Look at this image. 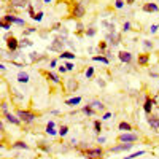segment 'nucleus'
Returning a JSON list of instances; mask_svg holds the SVG:
<instances>
[{
  "instance_id": "79ce46f5",
  "label": "nucleus",
  "mask_w": 159,
  "mask_h": 159,
  "mask_svg": "<svg viewBox=\"0 0 159 159\" xmlns=\"http://www.w3.org/2000/svg\"><path fill=\"white\" fill-rule=\"evenodd\" d=\"M43 19V11H38L37 13V16H35V19L34 21H37V22H40V21H42Z\"/></svg>"
},
{
  "instance_id": "aec40b11",
  "label": "nucleus",
  "mask_w": 159,
  "mask_h": 159,
  "mask_svg": "<svg viewBox=\"0 0 159 159\" xmlns=\"http://www.w3.org/2000/svg\"><path fill=\"white\" fill-rule=\"evenodd\" d=\"M89 105H91L94 110H97V111H103V110H105V105H103L100 100H92V102H89Z\"/></svg>"
},
{
  "instance_id": "09e8293b",
  "label": "nucleus",
  "mask_w": 159,
  "mask_h": 159,
  "mask_svg": "<svg viewBox=\"0 0 159 159\" xmlns=\"http://www.w3.org/2000/svg\"><path fill=\"white\" fill-rule=\"evenodd\" d=\"M110 118H111V113H110V111L103 113V116H102V119H103V121H107V119H110Z\"/></svg>"
},
{
  "instance_id": "2eb2a0df",
  "label": "nucleus",
  "mask_w": 159,
  "mask_h": 159,
  "mask_svg": "<svg viewBox=\"0 0 159 159\" xmlns=\"http://www.w3.org/2000/svg\"><path fill=\"white\" fill-rule=\"evenodd\" d=\"M29 80H30V76H29L27 72H19V73H18V83H21V84H27V83H29Z\"/></svg>"
},
{
  "instance_id": "c85d7f7f",
  "label": "nucleus",
  "mask_w": 159,
  "mask_h": 159,
  "mask_svg": "<svg viewBox=\"0 0 159 159\" xmlns=\"http://www.w3.org/2000/svg\"><path fill=\"white\" fill-rule=\"evenodd\" d=\"M94 132L97 135H100V132H102V123L99 121V119H96L94 121Z\"/></svg>"
},
{
  "instance_id": "20e7f679",
  "label": "nucleus",
  "mask_w": 159,
  "mask_h": 159,
  "mask_svg": "<svg viewBox=\"0 0 159 159\" xmlns=\"http://www.w3.org/2000/svg\"><path fill=\"white\" fill-rule=\"evenodd\" d=\"M116 140H118L119 143H134V142L139 140V135L132 134V132H123L121 135H118Z\"/></svg>"
},
{
  "instance_id": "6ab92c4d",
  "label": "nucleus",
  "mask_w": 159,
  "mask_h": 159,
  "mask_svg": "<svg viewBox=\"0 0 159 159\" xmlns=\"http://www.w3.org/2000/svg\"><path fill=\"white\" fill-rule=\"evenodd\" d=\"M107 40H108V43H111V45L115 46V45L119 43V35L115 34V32H110V34L107 35Z\"/></svg>"
},
{
  "instance_id": "4468645a",
  "label": "nucleus",
  "mask_w": 159,
  "mask_h": 159,
  "mask_svg": "<svg viewBox=\"0 0 159 159\" xmlns=\"http://www.w3.org/2000/svg\"><path fill=\"white\" fill-rule=\"evenodd\" d=\"M54 127H56V123H54V121H49V123L46 124L45 132H46L48 135H56V134H59V130H54Z\"/></svg>"
},
{
  "instance_id": "6e6d98bb",
  "label": "nucleus",
  "mask_w": 159,
  "mask_h": 159,
  "mask_svg": "<svg viewBox=\"0 0 159 159\" xmlns=\"http://www.w3.org/2000/svg\"><path fill=\"white\" fill-rule=\"evenodd\" d=\"M126 3L127 5H132V3H135V0H126Z\"/></svg>"
},
{
  "instance_id": "49530a36",
  "label": "nucleus",
  "mask_w": 159,
  "mask_h": 159,
  "mask_svg": "<svg viewBox=\"0 0 159 159\" xmlns=\"http://www.w3.org/2000/svg\"><path fill=\"white\" fill-rule=\"evenodd\" d=\"M0 132H2V137H3V134H5V123H3V119L0 121Z\"/></svg>"
},
{
  "instance_id": "412c9836",
  "label": "nucleus",
  "mask_w": 159,
  "mask_h": 159,
  "mask_svg": "<svg viewBox=\"0 0 159 159\" xmlns=\"http://www.w3.org/2000/svg\"><path fill=\"white\" fill-rule=\"evenodd\" d=\"M76 56L73 54V52H70V51H62L61 54H59V59L62 61V59H67V61H73Z\"/></svg>"
},
{
  "instance_id": "4c0bfd02",
  "label": "nucleus",
  "mask_w": 159,
  "mask_h": 159,
  "mask_svg": "<svg viewBox=\"0 0 159 159\" xmlns=\"http://www.w3.org/2000/svg\"><path fill=\"white\" fill-rule=\"evenodd\" d=\"M37 29L35 27H27V29H25L24 32H22V37H27V35H30V34H34Z\"/></svg>"
},
{
  "instance_id": "ea45409f",
  "label": "nucleus",
  "mask_w": 159,
  "mask_h": 159,
  "mask_svg": "<svg viewBox=\"0 0 159 159\" xmlns=\"http://www.w3.org/2000/svg\"><path fill=\"white\" fill-rule=\"evenodd\" d=\"M105 49H107V43H105V42L99 43V51H100V54H105Z\"/></svg>"
},
{
  "instance_id": "9b49d317",
  "label": "nucleus",
  "mask_w": 159,
  "mask_h": 159,
  "mask_svg": "<svg viewBox=\"0 0 159 159\" xmlns=\"http://www.w3.org/2000/svg\"><path fill=\"white\" fill-rule=\"evenodd\" d=\"M148 124L153 130H159V116H156L153 113L148 115Z\"/></svg>"
},
{
  "instance_id": "dca6fc26",
  "label": "nucleus",
  "mask_w": 159,
  "mask_h": 159,
  "mask_svg": "<svg viewBox=\"0 0 159 159\" xmlns=\"http://www.w3.org/2000/svg\"><path fill=\"white\" fill-rule=\"evenodd\" d=\"M11 148L13 150H29V145L25 142H22V140H18L15 143H11Z\"/></svg>"
},
{
  "instance_id": "f3484780",
  "label": "nucleus",
  "mask_w": 159,
  "mask_h": 159,
  "mask_svg": "<svg viewBox=\"0 0 159 159\" xmlns=\"http://www.w3.org/2000/svg\"><path fill=\"white\" fill-rule=\"evenodd\" d=\"M76 89H78V81L76 80H73V78L67 80V92H75Z\"/></svg>"
},
{
  "instance_id": "c756f323",
  "label": "nucleus",
  "mask_w": 159,
  "mask_h": 159,
  "mask_svg": "<svg viewBox=\"0 0 159 159\" xmlns=\"http://www.w3.org/2000/svg\"><path fill=\"white\" fill-rule=\"evenodd\" d=\"M67 134H69V126H65V124L61 126V127H59V135H61V137H65Z\"/></svg>"
},
{
  "instance_id": "f257e3e1",
  "label": "nucleus",
  "mask_w": 159,
  "mask_h": 159,
  "mask_svg": "<svg viewBox=\"0 0 159 159\" xmlns=\"http://www.w3.org/2000/svg\"><path fill=\"white\" fill-rule=\"evenodd\" d=\"M16 116L21 119L24 124H32L37 119V113H34L30 110H24V108H18L16 110Z\"/></svg>"
},
{
  "instance_id": "58836bf2",
  "label": "nucleus",
  "mask_w": 159,
  "mask_h": 159,
  "mask_svg": "<svg viewBox=\"0 0 159 159\" xmlns=\"http://www.w3.org/2000/svg\"><path fill=\"white\" fill-rule=\"evenodd\" d=\"M76 32H78V34H81V32H86V30H84V25H83L81 22H80V21L76 22Z\"/></svg>"
},
{
  "instance_id": "5701e85b",
  "label": "nucleus",
  "mask_w": 159,
  "mask_h": 159,
  "mask_svg": "<svg viewBox=\"0 0 159 159\" xmlns=\"http://www.w3.org/2000/svg\"><path fill=\"white\" fill-rule=\"evenodd\" d=\"M150 64V54H140L139 56V65H142V67H145V65Z\"/></svg>"
},
{
  "instance_id": "a19ab883",
  "label": "nucleus",
  "mask_w": 159,
  "mask_h": 159,
  "mask_svg": "<svg viewBox=\"0 0 159 159\" xmlns=\"http://www.w3.org/2000/svg\"><path fill=\"white\" fill-rule=\"evenodd\" d=\"M143 46L147 49H153V43L150 42V40H143Z\"/></svg>"
},
{
  "instance_id": "0eeeda50",
  "label": "nucleus",
  "mask_w": 159,
  "mask_h": 159,
  "mask_svg": "<svg viewBox=\"0 0 159 159\" xmlns=\"http://www.w3.org/2000/svg\"><path fill=\"white\" fill-rule=\"evenodd\" d=\"M3 119H5V121L7 123H10V124H13V126H22V121H21V119L16 116V113L15 115H13L11 111H8V113H5L3 116H2Z\"/></svg>"
},
{
  "instance_id": "ddd939ff",
  "label": "nucleus",
  "mask_w": 159,
  "mask_h": 159,
  "mask_svg": "<svg viewBox=\"0 0 159 159\" xmlns=\"http://www.w3.org/2000/svg\"><path fill=\"white\" fill-rule=\"evenodd\" d=\"M45 76H46V80H48V81H51L52 84H59V83H61L59 75L52 73V72H46V73H45Z\"/></svg>"
},
{
  "instance_id": "4be33fe9",
  "label": "nucleus",
  "mask_w": 159,
  "mask_h": 159,
  "mask_svg": "<svg viewBox=\"0 0 159 159\" xmlns=\"http://www.w3.org/2000/svg\"><path fill=\"white\" fill-rule=\"evenodd\" d=\"M118 129L123 130V132H130L132 130V124L130 123H126V121H121L118 124Z\"/></svg>"
},
{
  "instance_id": "7ed1b4c3",
  "label": "nucleus",
  "mask_w": 159,
  "mask_h": 159,
  "mask_svg": "<svg viewBox=\"0 0 159 159\" xmlns=\"http://www.w3.org/2000/svg\"><path fill=\"white\" fill-rule=\"evenodd\" d=\"M86 15V8L83 3H73L72 5V11H70V16L75 19H81Z\"/></svg>"
},
{
  "instance_id": "bb28decb",
  "label": "nucleus",
  "mask_w": 159,
  "mask_h": 159,
  "mask_svg": "<svg viewBox=\"0 0 159 159\" xmlns=\"http://www.w3.org/2000/svg\"><path fill=\"white\" fill-rule=\"evenodd\" d=\"M92 61L94 62H102V64H110V61H108V57H105V56H94L92 57Z\"/></svg>"
},
{
  "instance_id": "de8ad7c7",
  "label": "nucleus",
  "mask_w": 159,
  "mask_h": 159,
  "mask_svg": "<svg viewBox=\"0 0 159 159\" xmlns=\"http://www.w3.org/2000/svg\"><path fill=\"white\" fill-rule=\"evenodd\" d=\"M157 29H159V25H157V24H153V25H151V29H150V32H151V34H156Z\"/></svg>"
},
{
  "instance_id": "c9c22d12",
  "label": "nucleus",
  "mask_w": 159,
  "mask_h": 159,
  "mask_svg": "<svg viewBox=\"0 0 159 159\" xmlns=\"http://www.w3.org/2000/svg\"><path fill=\"white\" fill-rule=\"evenodd\" d=\"M84 75H86V78H92V76H94V67H88Z\"/></svg>"
},
{
  "instance_id": "a878e982",
  "label": "nucleus",
  "mask_w": 159,
  "mask_h": 159,
  "mask_svg": "<svg viewBox=\"0 0 159 159\" xmlns=\"http://www.w3.org/2000/svg\"><path fill=\"white\" fill-rule=\"evenodd\" d=\"M2 19L7 21V22H10V24H16L18 16H15V15H5V16H2Z\"/></svg>"
},
{
  "instance_id": "7c9ffc66",
  "label": "nucleus",
  "mask_w": 159,
  "mask_h": 159,
  "mask_svg": "<svg viewBox=\"0 0 159 159\" xmlns=\"http://www.w3.org/2000/svg\"><path fill=\"white\" fill-rule=\"evenodd\" d=\"M27 13H29V16H30L32 19H35L37 13H35V10H34V5H32V3H29V7H27Z\"/></svg>"
},
{
  "instance_id": "f03ea898",
  "label": "nucleus",
  "mask_w": 159,
  "mask_h": 159,
  "mask_svg": "<svg viewBox=\"0 0 159 159\" xmlns=\"http://www.w3.org/2000/svg\"><path fill=\"white\" fill-rule=\"evenodd\" d=\"M103 154H105V150H103L102 147L88 148V150L83 153V156H84L86 159H102V157H103Z\"/></svg>"
},
{
  "instance_id": "a211bd4d",
  "label": "nucleus",
  "mask_w": 159,
  "mask_h": 159,
  "mask_svg": "<svg viewBox=\"0 0 159 159\" xmlns=\"http://www.w3.org/2000/svg\"><path fill=\"white\" fill-rule=\"evenodd\" d=\"M62 48H64V42H61L59 38H56V40H54V43L49 46L51 51H59V52H62Z\"/></svg>"
},
{
  "instance_id": "1a4fd4ad",
  "label": "nucleus",
  "mask_w": 159,
  "mask_h": 159,
  "mask_svg": "<svg viewBox=\"0 0 159 159\" xmlns=\"http://www.w3.org/2000/svg\"><path fill=\"white\" fill-rule=\"evenodd\" d=\"M156 105V99H150V97H145V103H143V111L147 115H151L153 107Z\"/></svg>"
},
{
  "instance_id": "8fccbe9b",
  "label": "nucleus",
  "mask_w": 159,
  "mask_h": 159,
  "mask_svg": "<svg viewBox=\"0 0 159 159\" xmlns=\"http://www.w3.org/2000/svg\"><path fill=\"white\" fill-rule=\"evenodd\" d=\"M57 70H59V73H65V72H69V70H67V67H65V65H61V67H59Z\"/></svg>"
},
{
  "instance_id": "2f4dec72",
  "label": "nucleus",
  "mask_w": 159,
  "mask_h": 159,
  "mask_svg": "<svg viewBox=\"0 0 159 159\" xmlns=\"http://www.w3.org/2000/svg\"><path fill=\"white\" fill-rule=\"evenodd\" d=\"M142 154H145V151H143V150H140V151H137V153H132V154H129V156H124L123 159H134V157L142 156Z\"/></svg>"
},
{
  "instance_id": "b1692460",
  "label": "nucleus",
  "mask_w": 159,
  "mask_h": 159,
  "mask_svg": "<svg viewBox=\"0 0 159 159\" xmlns=\"http://www.w3.org/2000/svg\"><path fill=\"white\" fill-rule=\"evenodd\" d=\"M80 103H81V97H72L65 100V105H69V107H75V105H80Z\"/></svg>"
},
{
  "instance_id": "3c124183",
  "label": "nucleus",
  "mask_w": 159,
  "mask_h": 159,
  "mask_svg": "<svg viewBox=\"0 0 159 159\" xmlns=\"http://www.w3.org/2000/svg\"><path fill=\"white\" fill-rule=\"evenodd\" d=\"M56 65H57V59H52V61L49 62V67H51V69H54Z\"/></svg>"
},
{
  "instance_id": "c03bdc74",
  "label": "nucleus",
  "mask_w": 159,
  "mask_h": 159,
  "mask_svg": "<svg viewBox=\"0 0 159 159\" xmlns=\"http://www.w3.org/2000/svg\"><path fill=\"white\" fill-rule=\"evenodd\" d=\"M30 57H32V61H34V62H35V61H38V59H42V56H38V52H32Z\"/></svg>"
},
{
  "instance_id": "864d4df0",
  "label": "nucleus",
  "mask_w": 159,
  "mask_h": 159,
  "mask_svg": "<svg viewBox=\"0 0 159 159\" xmlns=\"http://www.w3.org/2000/svg\"><path fill=\"white\" fill-rule=\"evenodd\" d=\"M59 29H61V24H59V22L52 25V30H59Z\"/></svg>"
},
{
  "instance_id": "393cba45",
  "label": "nucleus",
  "mask_w": 159,
  "mask_h": 159,
  "mask_svg": "<svg viewBox=\"0 0 159 159\" xmlns=\"http://www.w3.org/2000/svg\"><path fill=\"white\" fill-rule=\"evenodd\" d=\"M81 111H83V113H84L86 116H94V115H96V110L92 108L89 103H88V105H84V107L81 108Z\"/></svg>"
},
{
  "instance_id": "603ef678",
  "label": "nucleus",
  "mask_w": 159,
  "mask_h": 159,
  "mask_svg": "<svg viewBox=\"0 0 159 159\" xmlns=\"http://www.w3.org/2000/svg\"><path fill=\"white\" fill-rule=\"evenodd\" d=\"M105 140H107L105 137H100V135L97 137V142H99V143H105Z\"/></svg>"
},
{
  "instance_id": "6e6552de",
  "label": "nucleus",
  "mask_w": 159,
  "mask_h": 159,
  "mask_svg": "<svg viewBox=\"0 0 159 159\" xmlns=\"http://www.w3.org/2000/svg\"><path fill=\"white\" fill-rule=\"evenodd\" d=\"M118 57L123 64H130L132 61H134V56H132V52H129V51H119Z\"/></svg>"
},
{
  "instance_id": "e433bc0d",
  "label": "nucleus",
  "mask_w": 159,
  "mask_h": 159,
  "mask_svg": "<svg viewBox=\"0 0 159 159\" xmlns=\"http://www.w3.org/2000/svg\"><path fill=\"white\" fill-rule=\"evenodd\" d=\"M124 3H126L124 0H115V8H116V10H121V8L124 7Z\"/></svg>"
},
{
  "instance_id": "cd10ccee",
  "label": "nucleus",
  "mask_w": 159,
  "mask_h": 159,
  "mask_svg": "<svg viewBox=\"0 0 159 159\" xmlns=\"http://www.w3.org/2000/svg\"><path fill=\"white\" fill-rule=\"evenodd\" d=\"M34 42H30L29 38H22L21 42H19V48H25V46H32Z\"/></svg>"
},
{
  "instance_id": "37998d69",
  "label": "nucleus",
  "mask_w": 159,
  "mask_h": 159,
  "mask_svg": "<svg viewBox=\"0 0 159 159\" xmlns=\"http://www.w3.org/2000/svg\"><path fill=\"white\" fill-rule=\"evenodd\" d=\"M64 65H65V67H67V70H69V72H72V70L75 69V65H73L72 62H65Z\"/></svg>"
},
{
  "instance_id": "72a5a7b5",
  "label": "nucleus",
  "mask_w": 159,
  "mask_h": 159,
  "mask_svg": "<svg viewBox=\"0 0 159 159\" xmlns=\"http://www.w3.org/2000/svg\"><path fill=\"white\" fill-rule=\"evenodd\" d=\"M0 27L5 29V30H10V29H11V24L7 22V21H3V19H0Z\"/></svg>"
},
{
  "instance_id": "a18cd8bd",
  "label": "nucleus",
  "mask_w": 159,
  "mask_h": 159,
  "mask_svg": "<svg viewBox=\"0 0 159 159\" xmlns=\"http://www.w3.org/2000/svg\"><path fill=\"white\" fill-rule=\"evenodd\" d=\"M123 30H124V32H129V30H130V22H124V24H123Z\"/></svg>"
},
{
  "instance_id": "39448f33",
  "label": "nucleus",
  "mask_w": 159,
  "mask_h": 159,
  "mask_svg": "<svg viewBox=\"0 0 159 159\" xmlns=\"http://www.w3.org/2000/svg\"><path fill=\"white\" fill-rule=\"evenodd\" d=\"M5 40H7V48L11 51V52H16L18 49H19V40L16 38V37H3Z\"/></svg>"
},
{
  "instance_id": "5fc2aeb1",
  "label": "nucleus",
  "mask_w": 159,
  "mask_h": 159,
  "mask_svg": "<svg viewBox=\"0 0 159 159\" xmlns=\"http://www.w3.org/2000/svg\"><path fill=\"white\" fill-rule=\"evenodd\" d=\"M5 69H7V67H5V64L2 62V64H0V70H2V72H5Z\"/></svg>"
},
{
  "instance_id": "f704fd0d",
  "label": "nucleus",
  "mask_w": 159,
  "mask_h": 159,
  "mask_svg": "<svg viewBox=\"0 0 159 159\" xmlns=\"http://www.w3.org/2000/svg\"><path fill=\"white\" fill-rule=\"evenodd\" d=\"M84 34H86V37H94V35L97 34V30H96L94 27H89V29H86Z\"/></svg>"
},
{
  "instance_id": "4d7b16f0",
  "label": "nucleus",
  "mask_w": 159,
  "mask_h": 159,
  "mask_svg": "<svg viewBox=\"0 0 159 159\" xmlns=\"http://www.w3.org/2000/svg\"><path fill=\"white\" fill-rule=\"evenodd\" d=\"M43 2H45V3H51V0H43Z\"/></svg>"
},
{
  "instance_id": "9d476101",
  "label": "nucleus",
  "mask_w": 159,
  "mask_h": 159,
  "mask_svg": "<svg viewBox=\"0 0 159 159\" xmlns=\"http://www.w3.org/2000/svg\"><path fill=\"white\" fill-rule=\"evenodd\" d=\"M8 3H10V8H27L29 7V2L27 0H8Z\"/></svg>"
},
{
  "instance_id": "f8f14e48",
  "label": "nucleus",
  "mask_w": 159,
  "mask_h": 159,
  "mask_svg": "<svg viewBox=\"0 0 159 159\" xmlns=\"http://www.w3.org/2000/svg\"><path fill=\"white\" fill-rule=\"evenodd\" d=\"M142 10H143L145 13H157V11H159V7H157L156 3H153V2H148V3H145V5L142 7Z\"/></svg>"
},
{
  "instance_id": "473e14b6",
  "label": "nucleus",
  "mask_w": 159,
  "mask_h": 159,
  "mask_svg": "<svg viewBox=\"0 0 159 159\" xmlns=\"http://www.w3.org/2000/svg\"><path fill=\"white\" fill-rule=\"evenodd\" d=\"M0 111H2V116H3L5 113H8V103H7L5 100H2V105H0Z\"/></svg>"
},
{
  "instance_id": "423d86ee",
  "label": "nucleus",
  "mask_w": 159,
  "mask_h": 159,
  "mask_svg": "<svg viewBox=\"0 0 159 159\" xmlns=\"http://www.w3.org/2000/svg\"><path fill=\"white\" fill-rule=\"evenodd\" d=\"M132 147H134V143H119L116 147H111L108 151L110 153H124V151H130Z\"/></svg>"
}]
</instances>
